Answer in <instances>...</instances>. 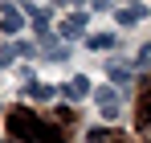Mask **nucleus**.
<instances>
[{"mask_svg": "<svg viewBox=\"0 0 151 143\" xmlns=\"http://www.w3.org/2000/svg\"><path fill=\"white\" fill-rule=\"evenodd\" d=\"M86 94H90V78H70L65 98H74V102H78V98H86Z\"/></svg>", "mask_w": 151, "mask_h": 143, "instance_id": "5", "label": "nucleus"}, {"mask_svg": "<svg viewBox=\"0 0 151 143\" xmlns=\"http://www.w3.org/2000/svg\"><path fill=\"white\" fill-rule=\"evenodd\" d=\"M110 78H114V86H127V82H131V70H127V66H119V61H110Z\"/></svg>", "mask_w": 151, "mask_h": 143, "instance_id": "9", "label": "nucleus"}, {"mask_svg": "<svg viewBox=\"0 0 151 143\" xmlns=\"http://www.w3.org/2000/svg\"><path fill=\"white\" fill-rule=\"evenodd\" d=\"M25 98H53V86H41V82H33V78H29Z\"/></svg>", "mask_w": 151, "mask_h": 143, "instance_id": "7", "label": "nucleus"}, {"mask_svg": "<svg viewBox=\"0 0 151 143\" xmlns=\"http://www.w3.org/2000/svg\"><path fill=\"white\" fill-rule=\"evenodd\" d=\"M29 17H33V29L37 33H49V12L45 8H29Z\"/></svg>", "mask_w": 151, "mask_h": 143, "instance_id": "8", "label": "nucleus"}, {"mask_svg": "<svg viewBox=\"0 0 151 143\" xmlns=\"http://www.w3.org/2000/svg\"><path fill=\"white\" fill-rule=\"evenodd\" d=\"M143 17H147V8H143L139 0H131V4H123V8H119V17H114V21H119V25H127V29H135Z\"/></svg>", "mask_w": 151, "mask_h": 143, "instance_id": "2", "label": "nucleus"}, {"mask_svg": "<svg viewBox=\"0 0 151 143\" xmlns=\"http://www.w3.org/2000/svg\"><path fill=\"white\" fill-rule=\"evenodd\" d=\"M86 45H90V49H110V45H114V33H90Z\"/></svg>", "mask_w": 151, "mask_h": 143, "instance_id": "6", "label": "nucleus"}, {"mask_svg": "<svg viewBox=\"0 0 151 143\" xmlns=\"http://www.w3.org/2000/svg\"><path fill=\"white\" fill-rule=\"evenodd\" d=\"M0 29H4L8 37H17V33L25 29V17H21V12H17L12 4H0Z\"/></svg>", "mask_w": 151, "mask_h": 143, "instance_id": "1", "label": "nucleus"}, {"mask_svg": "<svg viewBox=\"0 0 151 143\" xmlns=\"http://www.w3.org/2000/svg\"><path fill=\"white\" fill-rule=\"evenodd\" d=\"M94 102L102 106V115H106V119H114V115H119V94H114V90H106V86L94 90Z\"/></svg>", "mask_w": 151, "mask_h": 143, "instance_id": "4", "label": "nucleus"}, {"mask_svg": "<svg viewBox=\"0 0 151 143\" xmlns=\"http://www.w3.org/2000/svg\"><path fill=\"white\" fill-rule=\"evenodd\" d=\"M57 33H61V41H65V37H82V33H86V12H70Z\"/></svg>", "mask_w": 151, "mask_h": 143, "instance_id": "3", "label": "nucleus"}]
</instances>
